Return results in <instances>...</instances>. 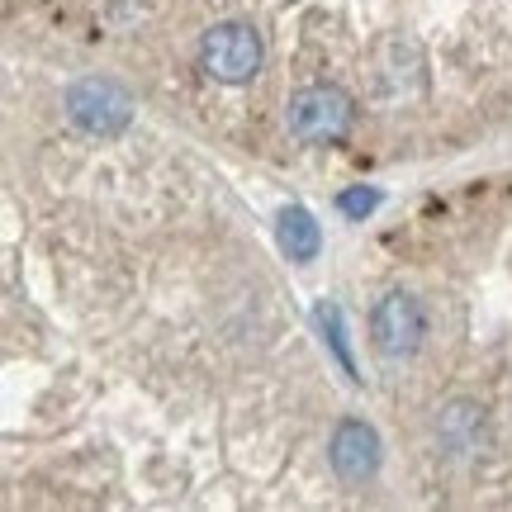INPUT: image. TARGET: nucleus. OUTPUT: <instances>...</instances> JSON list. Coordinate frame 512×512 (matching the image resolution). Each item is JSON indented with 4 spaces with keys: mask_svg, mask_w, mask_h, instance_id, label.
<instances>
[{
    "mask_svg": "<svg viewBox=\"0 0 512 512\" xmlns=\"http://www.w3.org/2000/svg\"><path fill=\"white\" fill-rule=\"evenodd\" d=\"M380 190H375V185H351V190H342V195H337V209H342V214H347V219H366V214H375V209H380Z\"/></svg>",
    "mask_w": 512,
    "mask_h": 512,
    "instance_id": "8",
    "label": "nucleus"
},
{
    "mask_svg": "<svg viewBox=\"0 0 512 512\" xmlns=\"http://www.w3.org/2000/svg\"><path fill=\"white\" fill-rule=\"evenodd\" d=\"M328 460H332V475L342 479V484H351V489L366 484V479H375V470H380V460H384L380 432L361 418H342L328 441Z\"/></svg>",
    "mask_w": 512,
    "mask_h": 512,
    "instance_id": "5",
    "label": "nucleus"
},
{
    "mask_svg": "<svg viewBox=\"0 0 512 512\" xmlns=\"http://www.w3.org/2000/svg\"><path fill=\"white\" fill-rule=\"evenodd\" d=\"M261 34H256L252 24H242V19H223L214 24L209 34L200 38V62L204 72L223 81V86H247L256 72H261Z\"/></svg>",
    "mask_w": 512,
    "mask_h": 512,
    "instance_id": "2",
    "label": "nucleus"
},
{
    "mask_svg": "<svg viewBox=\"0 0 512 512\" xmlns=\"http://www.w3.org/2000/svg\"><path fill=\"white\" fill-rule=\"evenodd\" d=\"M285 119H290V133L299 143L328 147V143H342L351 133V124H356V100H351L342 86H309V91H299L290 100Z\"/></svg>",
    "mask_w": 512,
    "mask_h": 512,
    "instance_id": "1",
    "label": "nucleus"
},
{
    "mask_svg": "<svg viewBox=\"0 0 512 512\" xmlns=\"http://www.w3.org/2000/svg\"><path fill=\"white\" fill-rule=\"evenodd\" d=\"M67 119L86 138H119L128 128V119H133V100L110 76H81L67 91Z\"/></svg>",
    "mask_w": 512,
    "mask_h": 512,
    "instance_id": "3",
    "label": "nucleus"
},
{
    "mask_svg": "<svg viewBox=\"0 0 512 512\" xmlns=\"http://www.w3.org/2000/svg\"><path fill=\"white\" fill-rule=\"evenodd\" d=\"M275 238H280V252L290 256V261H299V266L318 261V252H323V228H318V219H313L304 204H290V209H280Z\"/></svg>",
    "mask_w": 512,
    "mask_h": 512,
    "instance_id": "6",
    "label": "nucleus"
},
{
    "mask_svg": "<svg viewBox=\"0 0 512 512\" xmlns=\"http://www.w3.org/2000/svg\"><path fill=\"white\" fill-rule=\"evenodd\" d=\"M313 323H318V332H323L328 351L337 356L342 375H347L351 384H361V370H356V356H351V337H347V318H342V309H337L332 299H323V304L313 309Z\"/></svg>",
    "mask_w": 512,
    "mask_h": 512,
    "instance_id": "7",
    "label": "nucleus"
},
{
    "mask_svg": "<svg viewBox=\"0 0 512 512\" xmlns=\"http://www.w3.org/2000/svg\"><path fill=\"white\" fill-rule=\"evenodd\" d=\"M422 337H427V309H422L418 294L408 290H389L370 309V342L380 356L389 361H403V356H413L422 347Z\"/></svg>",
    "mask_w": 512,
    "mask_h": 512,
    "instance_id": "4",
    "label": "nucleus"
}]
</instances>
